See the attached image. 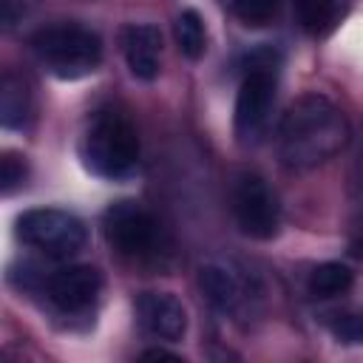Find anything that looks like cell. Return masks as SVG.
<instances>
[{"label":"cell","mask_w":363,"mask_h":363,"mask_svg":"<svg viewBox=\"0 0 363 363\" xmlns=\"http://www.w3.org/2000/svg\"><path fill=\"white\" fill-rule=\"evenodd\" d=\"M173 37L187 60H201L207 51V28L196 9H184L173 23Z\"/></svg>","instance_id":"9a60e30c"},{"label":"cell","mask_w":363,"mask_h":363,"mask_svg":"<svg viewBox=\"0 0 363 363\" xmlns=\"http://www.w3.org/2000/svg\"><path fill=\"white\" fill-rule=\"evenodd\" d=\"M233 216L244 235L255 241H269L281 230V199L272 184L252 170H241L233 182Z\"/></svg>","instance_id":"52a82bcc"},{"label":"cell","mask_w":363,"mask_h":363,"mask_svg":"<svg viewBox=\"0 0 363 363\" xmlns=\"http://www.w3.org/2000/svg\"><path fill=\"white\" fill-rule=\"evenodd\" d=\"M14 233L26 247L60 261L74 258L88 241L85 224L74 213L60 207H34L20 213L14 221Z\"/></svg>","instance_id":"5b68a950"},{"label":"cell","mask_w":363,"mask_h":363,"mask_svg":"<svg viewBox=\"0 0 363 363\" xmlns=\"http://www.w3.org/2000/svg\"><path fill=\"white\" fill-rule=\"evenodd\" d=\"M108 244L130 264H153L164 252V235L156 216L139 201H116L102 216Z\"/></svg>","instance_id":"277c9868"},{"label":"cell","mask_w":363,"mask_h":363,"mask_svg":"<svg viewBox=\"0 0 363 363\" xmlns=\"http://www.w3.org/2000/svg\"><path fill=\"white\" fill-rule=\"evenodd\" d=\"M335 337L343 343H363V309H354L349 315H343L335 326H332Z\"/></svg>","instance_id":"d6986e66"},{"label":"cell","mask_w":363,"mask_h":363,"mask_svg":"<svg viewBox=\"0 0 363 363\" xmlns=\"http://www.w3.org/2000/svg\"><path fill=\"white\" fill-rule=\"evenodd\" d=\"M133 312L142 332L156 340H182L187 332V309L173 292H142Z\"/></svg>","instance_id":"9c48e42d"},{"label":"cell","mask_w":363,"mask_h":363,"mask_svg":"<svg viewBox=\"0 0 363 363\" xmlns=\"http://www.w3.org/2000/svg\"><path fill=\"white\" fill-rule=\"evenodd\" d=\"M230 9L244 26L264 28L278 17L281 0H230Z\"/></svg>","instance_id":"2e32d148"},{"label":"cell","mask_w":363,"mask_h":363,"mask_svg":"<svg viewBox=\"0 0 363 363\" xmlns=\"http://www.w3.org/2000/svg\"><path fill=\"white\" fill-rule=\"evenodd\" d=\"M28 179V162L26 156L14 153V150H6L3 159H0V187L6 196H11L17 187H23Z\"/></svg>","instance_id":"e0dca14e"},{"label":"cell","mask_w":363,"mask_h":363,"mask_svg":"<svg viewBox=\"0 0 363 363\" xmlns=\"http://www.w3.org/2000/svg\"><path fill=\"white\" fill-rule=\"evenodd\" d=\"M352 139H354V159H352L349 190H352V204H354V230H363V133Z\"/></svg>","instance_id":"ac0fdd59"},{"label":"cell","mask_w":363,"mask_h":363,"mask_svg":"<svg viewBox=\"0 0 363 363\" xmlns=\"http://www.w3.org/2000/svg\"><path fill=\"white\" fill-rule=\"evenodd\" d=\"M199 286L204 298L224 315H238L247 309L250 295H247V281L221 261H210L199 269Z\"/></svg>","instance_id":"8fae6325"},{"label":"cell","mask_w":363,"mask_h":363,"mask_svg":"<svg viewBox=\"0 0 363 363\" xmlns=\"http://www.w3.org/2000/svg\"><path fill=\"white\" fill-rule=\"evenodd\" d=\"M79 156L99 179H128L139 164V133L122 111H94L79 139Z\"/></svg>","instance_id":"7a4b0ae2"},{"label":"cell","mask_w":363,"mask_h":363,"mask_svg":"<svg viewBox=\"0 0 363 363\" xmlns=\"http://www.w3.org/2000/svg\"><path fill=\"white\" fill-rule=\"evenodd\" d=\"M31 116H34V99L28 91V82L20 74L6 71L0 79V122H3V128L23 130V128H28Z\"/></svg>","instance_id":"7c38bea8"},{"label":"cell","mask_w":363,"mask_h":363,"mask_svg":"<svg viewBox=\"0 0 363 363\" xmlns=\"http://www.w3.org/2000/svg\"><path fill=\"white\" fill-rule=\"evenodd\" d=\"M352 284H354L352 267H346L340 261H323L309 272L306 289L312 298H337L346 289H352Z\"/></svg>","instance_id":"5bb4252c"},{"label":"cell","mask_w":363,"mask_h":363,"mask_svg":"<svg viewBox=\"0 0 363 363\" xmlns=\"http://www.w3.org/2000/svg\"><path fill=\"white\" fill-rule=\"evenodd\" d=\"M272 102H275V57L264 51V54L250 57L247 74L235 94L233 125H235L238 142L247 145L258 139V133L264 130L269 119Z\"/></svg>","instance_id":"8992f818"},{"label":"cell","mask_w":363,"mask_h":363,"mask_svg":"<svg viewBox=\"0 0 363 363\" xmlns=\"http://www.w3.org/2000/svg\"><path fill=\"white\" fill-rule=\"evenodd\" d=\"M122 51L130 74L142 82H153L162 71V31L153 23H130L122 31Z\"/></svg>","instance_id":"30bf717a"},{"label":"cell","mask_w":363,"mask_h":363,"mask_svg":"<svg viewBox=\"0 0 363 363\" xmlns=\"http://www.w3.org/2000/svg\"><path fill=\"white\" fill-rule=\"evenodd\" d=\"M349 0H295V17L312 37H326L346 14Z\"/></svg>","instance_id":"4fadbf2b"},{"label":"cell","mask_w":363,"mask_h":363,"mask_svg":"<svg viewBox=\"0 0 363 363\" xmlns=\"http://www.w3.org/2000/svg\"><path fill=\"white\" fill-rule=\"evenodd\" d=\"M43 289L51 306L62 315H79L96 303L102 292V272L91 264H68L43 278Z\"/></svg>","instance_id":"ba28073f"},{"label":"cell","mask_w":363,"mask_h":363,"mask_svg":"<svg viewBox=\"0 0 363 363\" xmlns=\"http://www.w3.org/2000/svg\"><path fill=\"white\" fill-rule=\"evenodd\" d=\"M352 142V125L346 113L320 94L298 96L278 128V156L284 167L303 173L335 159Z\"/></svg>","instance_id":"6da1fadb"},{"label":"cell","mask_w":363,"mask_h":363,"mask_svg":"<svg viewBox=\"0 0 363 363\" xmlns=\"http://www.w3.org/2000/svg\"><path fill=\"white\" fill-rule=\"evenodd\" d=\"M31 51L40 65L57 79H82L102 62V40L79 23L43 26L31 37Z\"/></svg>","instance_id":"3957f363"},{"label":"cell","mask_w":363,"mask_h":363,"mask_svg":"<svg viewBox=\"0 0 363 363\" xmlns=\"http://www.w3.org/2000/svg\"><path fill=\"white\" fill-rule=\"evenodd\" d=\"M142 357H145V360H179L176 352H167V349H159V346H156V349H145Z\"/></svg>","instance_id":"ffe728a7"}]
</instances>
